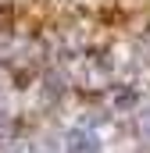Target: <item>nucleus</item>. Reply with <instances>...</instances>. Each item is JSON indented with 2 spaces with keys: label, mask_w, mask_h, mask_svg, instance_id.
Instances as JSON below:
<instances>
[{
  "label": "nucleus",
  "mask_w": 150,
  "mask_h": 153,
  "mask_svg": "<svg viewBox=\"0 0 150 153\" xmlns=\"http://www.w3.org/2000/svg\"><path fill=\"white\" fill-rule=\"evenodd\" d=\"M97 135L93 132H86V128H75L68 132V153H97Z\"/></svg>",
  "instance_id": "obj_1"
},
{
  "label": "nucleus",
  "mask_w": 150,
  "mask_h": 153,
  "mask_svg": "<svg viewBox=\"0 0 150 153\" xmlns=\"http://www.w3.org/2000/svg\"><path fill=\"white\" fill-rule=\"evenodd\" d=\"M140 128H143V132L150 135V111H147V114H140Z\"/></svg>",
  "instance_id": "obj_2"
}]
</instances>
